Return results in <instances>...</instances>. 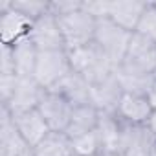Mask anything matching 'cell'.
Listing matches in <instances>:
<instances>
[{"instance_id": "cell-1", "label": "cell", "mask_w": 156, "mask_h": 156, "mask_svg": "<svg viewBox=\"0 0 156 156\" xmlns=\"http://www.w3.org/2000/svg\"><path fill=\"white\" fill-rule=\"evenodd\" d=\"M68 55H70L72 70L77 72L79 75H83L90 85L112 75L116 70V66L108 61V57L94 42L81 46V48H75V50H70Z\"/></svg>"}, {"instance_id": "cell-2", "label": "cell", "mask_w": 156, "mask_h": 156, "mask_svg": "<svg viewBox=\"0 0 156 156\" xmlns=\"http://www.w3.org/2000/svg\"><path fill=\"white\" fill-rule=\"evenodd\" d=\"M57 20H59V28H61L64 46L68 51L94 42L98 20L90 13H87L83 8L75 9L68 15L57 17Z\"/></svg>"}, {"instance_id": "cell-3", "label": "cell", "mask_w": 156, "mask_h": 156, "mask_svg": "<svg viewBox=\"0 0 156 156\" xmlns=\"http://www.w3.org/2000/svg\"><path fill=\"white\" fill-rule=\"evenodd\" d=\"M130 39H132V33L130 31L116 26L108 19L98 20L96 35H94V44L108 57V61L116 68L123 62Z\"/></svg>"}, {"instance_id": "cell-4", "label": "cell", "mask_w": 156, "mask_h": 156, "mask_svg": "<svg viewBox=\"0 0 156 156\" xmlns=\"http://www.w3.org/2000/svg\"><path fill=\"white\" fill-rule=\"evenodd\" d=\"M72 72L68 50H53V51H39L33 79L46 90L53 88L62 77Z\"/></svg>"}, {"instance_id": "cell-5", "label": "cell", "mask_w": 156, "mask_h": 156, "mask_svg": "<svg viewBox=\"0 0 156 156\" xmlns=\"http://www.w3.org/2000/svg\"><path fill=\"white\" fill-rule=\"evenodd\" d=\"M119 68L134 73L156 75V42L149 41L140 33H132L125 59Z\"/></svg>"}, {"instance_id": "cell-6", "label": "cell", "mask_w": 156, "mask_h": 156, "mask_svg": "<svg viewBox=\"0 0 156 156\" xmlns=\"http://www.w3.org/2000/svg\"><path fill=\"white\" fill-rule=\"evenodd\" d=\"M33 20L13 9L11 0H0V41L13 46L15 42L30 37Z\"/></svg>"}, {"instance_id": "cell-7", "label": "cell", "mask_w": 156, "mask_h": 156, "mask_svg": "<svg viewBox=\"0 0 156 156\" xmlns=\"http://www.w3.org/2000/svg\"><path fill=\"white\" fill-rule=\"evenodd\" d=\"M30 41L35 44V48L39 51L66 50L64 39H62L61 28H59V20L50 11L46 15L39 17L37 20H33L31 31H30Z\"/></svg>"}, {"instance_id": "cell-8", "label": "cell", "mask_w": 156, "mask_h": 156, "mask_svg": "<svg viewBox=\"0 0 156 156\" xmlns=\"http://www.w3.org/2000/svg\"><path fill=\"white\" fill-rule=\"evenodd\" d=\"M37 110L41 112V116L44 118V121L48 123L50 130L53 132H66L68 125H70V118H72V110L73 107L61 98L59 94L46 90V94L42 96Z\"/></svg>"}, {"instance_id": "cell-9", "label": "cell", "mask_w": 156, "mask_h": 156, "mask_svg": "<svg viewBox=\"0 0 156 156\" xmlns=\"http://www.w3.org/2000/svg\"><path fill=\"white\" fill-rule=\"evenodd\" d=\"M44 94H46V88H42L33 77H19L17 87H15L9 101L4 103L2 107H6L11 114L31 110V108L39 107Z\"/></svg>"}, {"instance_id": "cell-10", "label": "cell", "mask_w": 156, "mask_h": 156, "mask_svg": "<svg viewBox=\"0 0 156 156\" xmlns=\"http://www.w3.org/2000/svg\"><path fill=\"white\" fill-rule=\"evenodd\" d=\"M0 156H35L33 147L15 129L11 112L6 107H2L0 118Z\"/></svg>"}, {"instance_id": "cell-11", "label": "cell", "mask_w": 156, "mask_h": 156, "mask_svg": "<svg viewBox=\"0 0 156 156\" xmlns=\"http://www.w3.org/2000/svg\"><path fill=\"white\" fill-rule=\"evenodd\" d=\"M101 141V154H114L123 151V140L127 125L116 116L108 112H99V121L96 127Z\"/></svg>"}, {"instance_id": "cell-12", "label": "cell", "mask_w": 156, "mask_h": 156, "mask_svg": "<svg viewBox=\"0 0 156 156\" xmlns=\"http://www.w3.org/2000/svg\"><path fill=\"white\" fill-rule=\"evenodd\" d=\"M51 92L59 94L61 98H64L72 107H81V105H92V98H90V83L85 79L83 75H79L77 72H70L66 77L50 88Z\"/></svg>"}, {"instance_id": "cell-13", "label": "cell", "mask_w": 156, "mask_h": 156, "mask_svg": "<svg viewBox=\"0 0 156 156\" xmlns=\"http://www.w3.org/2000/svg\"><path fill=\"white\" fill-rule=\"evenodd\" d=\"M151 114H152V107L147 101V96L123 94L116 108V116L129 127L147 125Z\"/></svg>"}, {"instance_id": "cell-14", "label": "cell", "mask_w": 156, "mask_h": 156, "mask_svg": "<svg viewBox=\"0 0 156 156\" xmlns=\"http://www.w3.org/2000/svg\"><path fill=\"white\" fill-rule=\"evenodd\" d=\"M145 6L147 2H140V0H108L107 19L116 26L134 33Z\"/></svg>"}, {"instance_id": "cell-15", "label": "cell", "mask_w": 156, "mask_h": 156, "mask_svg": "<svg viewBox=\"0 0 156 156\" xmlns=\"http://www.w3.org/2000/svg\"><path fill=\"white\" fill-rule=\"evenodd\" d=\"M123 96V90L116 79V73L105 77V79L90 85V98H92V105L99 110V112H108V114H116V108L119 105V99Z\"/></svg>"}, {"instance_id": "cell-16", "label": "cell", "mask_w": 156, "mask_h": 156, "mask_svg": "<svg viewBox=\"0 0 156 156\" xmlns=\"http://www.w3.org/2000/svg\"><path fill=\"white\" fill-rule=\"evenodd\" d=\"M11 118H13V125L19 130V134L31 147H35L39 141H42L48 136V132H51L48 123L44 121V118L41 116V112L37 108L24 110L19 114H11Z\"/></svg>"}, {"instance_id": "cell-17", "label": "cell", "mask_w": 156, "mask_h": 156, "mask_svg": "<svg viewBox=\"0 0 156 156\" xmlns=\"http://www.w3.org/2000/svg\"><path fill=\"white\" fill-rule=\"evenodd\" d=\"M154 145L156 141L145 125H140V127L127 125L121 154L123 156H151L154 151Z\"/></svg>"}, {"instance_id": "cell-18", "label": "cell", "mask_w": 156, "mask_h": 156, "mask_svg": "<svg viewBox=\"0 0 156 156\" xmlns=\"http://www.w3.org/2000/svg\"><path fill=\"white\" fill-rule=\"evenodd\" d=\"M11 53H13V62H15L17 75L19 77H33L35 62H37V57H39V50L30 41V37L15 42L11 46Z\"/></svg>"}, {"instance_id": "cell-19", "label": "cell", "mask_w": 156, "mask_h": 156, "mask_svg": "<svg viewBox=\"0 0 156 156\" xmlns=\"http://www.w3.org/2000/svg\"><path fill=\"white\" fill-rule=\"evenodd\" d=\"M99 121V110L94 105H81V107H73L70 125L66 129V134L72 136H79L90 130H96Z\"/></svg>"}, {"instance_id": "cell-20", "label": "cell", "mask_w": 156, "mask_h": 156, "mask_svg": "<svg viewBox=\"0 0 156 156\" xmlns=\"http://www.w3.org/2000/svg\"><path fill=\"white\" fill-rule=\"evenodd\" d=\"M35 156H73L72 138L66 132H48V136L33 147Z\"/></svg>"}, {"instance_id": "cell-21", "label": "cell", "mask_w": 156, "mask_h": 156, "mask_svg": "<svg viewBox=\"0 0 156 156\" xmlns=\"http://www.w3.org/2000/svg\"><path fill=\"white\" fill-rule=\"evenodd\" d=\"M116 79L123 90V94H134V96H147L152 81L156 75H143V73H134L123 68H116Z\"/></svg>"}, {"instance_id": "cell-22", "label": "cell", "mask_w": 156, "mask_h": 156, "mask_svg": "<svg viewBox=\"0 0 156 156\" xmlns=\"http://www.w3.org/2000/svg\"><path fill=\"white\" fill-rule=\"evenodd\" d=\"M73 156H101V141L98 130L72 136Z\"/></svg>"}, {"instance_id": "cell-23", "label": "cell", "mask_w": 156, "mask_h": 156, "mask_svg": "<svg viewBox=\"0 0 156 156\" xmlns=\"http://www.w3.org/2000/svg\"><path fill=\"white\" fill-rule=\"evenodd\" d=\"M134 33H140L149 41L156 42V2H147Z\"/></svg>"}, {"instance_id": "cell-24", "label": "cell", "mask_w": 156, "mask_h": 156, "mask_svg": "<svg viewBox=\"0 0 156 156\" xmlns=\"http://www.w3.org/2000/svg\"><path fill=\"white\" fill-rule=\"evenodd\" d=\"M11 6L30 20H37L50 11V2H42V0H11Z\"/></svg>"}, {"instance_id": "cell-25", "label": "cell", "mask_w": 156, "mask_h": 156, "mask_svg": "<svg viewBox=\"0 0 156 156\" xmlns=\"http://www.w3.org/2000/svg\"><path fill=\"white\" fill-rule=\"evenodd\" d=\"M83 8V0H59V2H50V13L55 17L68 15L75 9Z\"/></svg>"}, {"instance_id": "cell-26", "label": "cell", "mask_w": 156, "mask_h": 156, "mask_svg": "<svg viewBox=\"0 0 156 156\" xmlns=\"http://www.w3.org/2000/svg\"><path fill=\"white\" fill-rule=\"evenodd\" d=\"M147 101L151 103L152 110H156V77H154V81H152V85H151V88L147 92Z\"/></svg>"}, {"instance_id": "cell-27", "label": "cell", "mask_w": 156, "mask_h": 156, "mask_svg": "<svg viewBox=\"0 0 156 156\" xmlns=\"http://www.w3.org/2000/svg\"><path fill=\"white\" fill-rule=\"evenodd\" d=\"M147 129H149V132H151V136L154 138V141H156V110H152V114H151V118H149V121H147V125H145Z\"/></svg>"}, {"instance_id": "cell-28", "label": "cell", "mask_w": 156, "mask_h": 156, "mask_svg": "<svg viewBox=\"0 0 156 156\" xmlns=\"http://www.w3.org/2000/svg\"><path fill=\"white\" fill-rule=\"evenodd\" d=\"M101 156H123L121 152H114V154H101Z\"/></svg>"}, {"instance_id": "cell-29", "label": "cell", "mask_w": 156, "mask_h": 156, "mask_svg": "<svg viewBox=\"0 0 156 156\" xmlns=\"http://www.w3.org/2000/svg\"><path fill=\"white\" fill-rule=\"evenodd\" d=\"M151 156H156V145H154V151H152V154Z\"/></svg>"}]
</instances>
